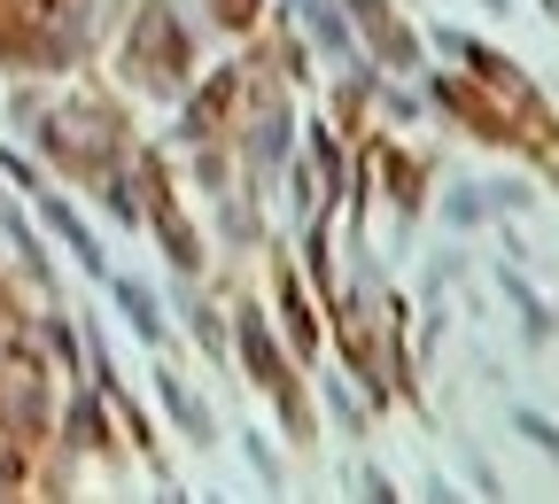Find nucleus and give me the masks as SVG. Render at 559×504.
I'll return each instance as SVG.
<instances>
[{
    "instance_id": "1",
    "label": "nucleus",
    "mask_w": 559,
    "mask_h": 504,
    "mask_svg": "<svg viewBox=\"0 0 559 504\" xmlns=\"http://www.w3.org/2000/svg\"><path fill=\"white\" fill-rule=\"evenodd\" d=\"M296 9H304V24H311V32L326 39V55H349V24H342V16L326 9V0H296Z\"/></svg>"
},
{
    "instance_id": "2",
    "label": "nucleus",
    "mask_w": 559,
    "mask_h": 504,
    "mask_svg": "<svg viewBox=\"0 0 559 504\" xmlns=\"http://www.w3.org/2000/svg\"><path fill=\"white\" fill-rule=\"evenodd\" d=\"M164 396H171V411H179V427H187V435H194V443H210V411L187 396V381H179V373H164Z\"/></svg>"
},
{
    "instance_id": "3",
    "label": "nucleus",
    "mask_w": 559,
    "mask_h": 504,
    "mask_svg": "<svg viewBox=\"0 0 559 504\" xmlns=\"http://www.w3.org/2000/svg\"><path fill=\"white\" fill-rule=\"evenodd\" d=\"M117 303H124V319L148 334V341H164V326H156V303H148V287H132V279H117Z\"/></svg>"
},
{
    "instance_id": "4",
    "label": "nucleus",
    "mask_w": 559,
    "mask_h": 504,
    "mask_svg": "<svg viewBox=\"0 0 559 504\" xmlns=\"http://www.w3.org/2000/svg\"><path fill=\"white\" fill-rule=\"evenodd\" d=\"M513 427H521V435H528L536 451H551V458H559V427H551L544 411H513Z\"/></svg>"
}]
</instances>
